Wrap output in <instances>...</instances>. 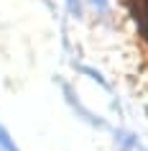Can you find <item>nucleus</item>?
<instances>
[{
    "instance_id": "nucleus-1",
    "label": "nucleus",
    "mask_w": 148,
    "mask_h": 151,
    "mask_svg": "<svg viewBox=\"0 0 148 151\" xmlns=\"http://www.w3.org/2000/svg\"><path fill=\"white\" fill-rule=\"evenodd\" d=\"M0 149H3V151H18V146L10 141V136L3 131V126H0Z\"/></svg>"
},
{
    "instance_id": "nucleus-2",
    "label": "nucleus",
    "mask_w": 148,
    "mask_h": 151,
    "mask_svg": "<svg viewBox=\"0 0 148 151\" xmlns=\"http://www.w3.org/2000/svg\"><path fill=\"white\" fill-rule=\"evenodd\" d=\"M69 3H71V13L79 16V0H69Z\"/></svg>"
},
{
    "instance_id": "nucleus-3",
    "label": "nucleus",
    "mask_w": 148,
    "mask_h": 151,
    "mask_svg": "<svg viewBox=\"0 0 148 151\" xmlns=\"http://www.w3.org/2000/svg\"><path fill=\"white\" fill-rule=\"evenodd\" d=\"M94 5H97L100 10H105V8H107V3H105V0H94Z\"/></svg>"
}]
</instances>
